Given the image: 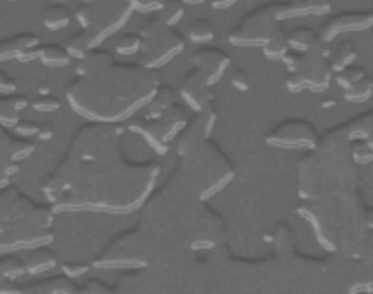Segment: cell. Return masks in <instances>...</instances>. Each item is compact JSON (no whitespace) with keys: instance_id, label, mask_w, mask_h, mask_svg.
<instances>
[{"instance_id":"cell-1","label":"cell","mask_w":373,"mask_h":294,"mask_svg":"<svg viewBox=\"0 0 373 294\" xmlns=\"http://www.w3.org/2000/svg\"><path fill=\"white\" fill-rule=\"evenodd\" d=\"M162 174L157 162H133L120 151V129L88 122L77 129L42 192L53 211L131 214L145 207Z\"/></svg>"},{"instance_id":"cell-2","label":"cell","mask_w":373,"mask_h":294,"mask_svg":"<svg viewBox=\"0 0 373 294\" xmlns=\"http://www.w3.org/2000/svg\"><path fill=\"white\" fill-rule=\"evenodd\" d=\"M157 85L155 70L114 61L96 75L75 77L65 88V100L88 122L120 125L140 112Z\"/></svg>"},{"instance_id":"cell-3","label":"cell","mask_w":373,"mask_h":294,"mask_svg":"<svg viewBox=\"0 0 373 294\" xmlns=\"http://www.w3.org/2000/svg\"><path fill=\"white\" fill-rule=\"evenodd\" d=\"M236 168L221 146L212 140L196 144L194 149L179 155L177 170L168 179V186L192 201L208 203L233 179Z\"/></svg>"},{"instance_id":"cell-4","label":"cell","mask_w":373,"mask_h":294,"mask_svg":"<svg viewBox=\"0 0 373 294\" xmlns=\"http://www.w3.org/2000/svg\"><path fill=\"white\" fill-rule=\"evenodd\" d=\"M153 253L155 246L151 236L138 227L118 233L94 257L90 266L98 271H142L153 262Z\"/></svg>"},{"instance_id":"cell-5","label":"cell","mask_w":373,"mask_h":294,"mask_svg":"<svg viewBox=\"0 0 373 294\" xmlns=\"http://www.w3.org/2000/svg\"><path fill=\"white\" fill-rule=\"evenodd\" d=\"M282 61L286 63V90L297 94L301 90L325 92L332 83V68L327 61V44L317 40L306 53L288 51Z\"/></svg>"},{"instance_id":"cell-6","label":"cell","mask_w":373,"mask_h":294,"mask_svg":"<svg viewBox=\"0 0 373 294\" xmlns=\"http://www.w3.org/2000/svg\"><path fill=\"white\" fill-rule=\"evenodd\" d=\"M53 218L55 211L51 205L33 203L5 231H0V255L51 244L55 240Z\"/></svg>"},{"instance_id":"cell-7","label":"cell","mask_w":373,"mask_h":294,"mask_svg":"<svg viewBox=\"0 0 373 294\" xmlns=\"http://www.w3.org/2000/svg\"><path fill=\"white\" fill-rule=\"evenodd\" d=\"M129 0H79L77 22L88 35L90 46L96 48L110 35L118 33L131 18Z\"/></svg>"},{"instance_id":"cell-8","label":"cell","mask_w":373,"mask_h":294,"mask_svg":"<svg viewBox=\"0 0 373 294\" xmlns=\"http://www.w3.org/2000/svg\"><path fill=\"white\" fill-rule=\"evenodd\" d=\"M140 51H138V65L147 70H159L166 63H171L177 55L186 48V38L175 28L168 26L153 16L140 24Z\"/></svg>"},{"instance_id":"cell-9","label":"cell","mask_w":373,"mask_h":294,"mask_svg":"<svg viewBox=\"0 0 373 294\" xmlns=\"http://www.w3.org/2000/svg\"><path fill=\"white\" fill-rule=\"evenodd\" d=\"M186 122H188L186 112L175 103L157 118H142L140 114L129 116L125 120V129L129 133H138L147 142L149 149H153L157 155H166L168 146L177 140Z\"/></svg>"},{"instance_id":"cell-10","label":"cell","mask_w":373,"mask_h":294,"mask_svg":"<svg viewBox=\"0 0 373 294\" xmlns=\"http://www.w3.org/2000/svg\"><path fill=\"white\" fill-rule=\"evenodd\" d=\"M278 9L280 3H266L256 7L227 33V42L238 48H260L268 40V35L280 26Z\"/></svg>"},{"instance_id":"cell-11","label":"cell","mask_w":373,"mask_h":294,"mask_svg":"<svg viewBox=\"0 0 373 294\" xmlns=\"http://www.w3.org/2000/svg\"><path fill=\"white\" fill-rule=\"evenodd\" d=\"M319 131L308 120H286L266 133V144L286 151H312L319 144Z\"/></svg>"},{"instance_id":"cell-12","label":"cell","mask_w":373,"mask_h":294,"mask_svg":"<svg viewBox=\"0 0 373 294\" xmlns=\"http://www.w3.org/2000/svg\"><path fill=\"white\" fill-rule=\"evenodd\" d=\"M225 236L223 218L212 211L206 203H199L188 229V246L192 251H210L221 244Z\"/></svg>"},{"instance_id":"cell-13","label":"cell","mask_w":373,"mask_h":294,"mask_svg":"<svg viewBox=\"0 0 373 294\" xmlns=\"http://www.w3.org/2000/svg\"><path fill=\"white\" fill-rule=\"evenodd\" d=\"M216 118H219V112H216L214 103L203 107L201 112H194V116L186 122V127L177 135V155L194 149V146L201 142L210 140V135L216 127Z\"/></svg>"},{"instance_id":"cell-14","label":"cell","mask_w":373,"mask_h":294,"mask_svg":"<svg viewBox=\"0 0 373 294\" xmlns=\"http://www.w3.org/2000/svg\"><path fill=\"white\" fill-rule=\"evenodd\" d=\"M371 24H373V11H369V9L334 14L330 20L323 22V26L319 31V40L330 44V42H334L338 38V35L367 31V28H371Z\"/></svg>"},{"instance_id":"cell-15","label":"cell","mask_w":373,"mask_h":294,"mask_svg":"<svg viewBox=\"0 0 373 294\" xmlns=\"http://www.w3.org/2000/svg\"><path fill=\"white\" fill-rule=\"evenodd\" d=\"M177 96H182V100L192 109V112H201L203 107L214 103V85H210L208 79L203 77V72L194 68L182 79Z\"/></svg>"},{"instance_id":"cell-16","label":"cell","mask_w":373,"mask_h":294,"mask_svg":"<svg viewBox=\"0 0 373 294\" xmlns=\"http://www.w3.org/2000/svg\"><path fill=\"white\" fill-rule=\"evenodd\" d=\"M190 63L203 72V77L208 79L210 85H216L223 75H225V70L229 68L231 59L229 55L223 51V48H212V46H203V48H196L190 57Z\"/></svg>"},{"instance_id":"cell-17","label":"cell","mask_w":373,"mask_h":294,"mask_svg":"<svg viewBox=\"0 0 373 294\" xmlns=\"http://www.w3.org/2000/svg\"><path fill=\"white\" fill-rule=\"evenodd\" d=\"M40 38L36 33H18L14 38L0 42V63L3 61H20L31 63L36 61Z\"/></svg>"},{"instance_id":"cell-18","label":"cell","mask_w":373,"mask_h":294,"mask_svg":"<svg viewBox=\"0 0 373 294\" xmlns=\"http://www.w3.org/2000/svg\"><path fill=\"white\" fill-rule=\"evenodd\" d=\"M31 205L33 201L24 196L18 188H14L11 183L7 188H0V231H5Z\"/></svg>"},{"instance_id":"cell-19","label":"cell","mask_w":373,"mask_h":294,"mask_svg":"<svg viewBox=\"0 0 373 294\" xmlns=\"http://www.w3.org/2000/svg\"><path fill=\"white\" fill-rule=\"evenodd\" d=\"M33 151H36V144L31 140L18 137L14 131L9 133L7 127L0 125V164H20L31 157Z\"/></svg>"},{"instance_id":"cell-20","label":"cell","mask_w":373,"mask_h":294,"mask_svg":"<svg viewBox=\"0 0 373 294\" xmlns=\"http://www.w3.org/2000/svg\"><path fill=\"white\" fill-rule=\"evenodd\" d=\"M332 11V0H286L280 3L278 20H293V18H308V16H325Z\"/></svg>"},{"instance_id":"cell-21","label":"cell","mask_w":373,"mask_h":294,"mask_svg":"<svg viewBox=\"0 0 373 294\" xmlns=\"http://www.w3.org/2000/svg\"><path fill=\"white\" fill-rule=\"evenodd\" d=\"M22 294H73L79 292L77 283L73 279H68L65 275L42 279V281H31L20 288Z\"/></svg>"},{"instance_id":"cell-22","label":"cell","mask_w":373,"mask_h":294,"mask_svg":"<svg viewBox=\"0 0 373 294\" xmlns=\"http://www.w3.org/2000/svg\"><path fill=\"white\" fill-rule=\"evenodd\" d=\"M114 55L105 48H92L88 51L81 59H77L75 63V77H88V75H96V72L105 70L114 63Z\"/></svg>"},{"instance_id":"cell-23","label":"cell","mask_w":373,"mask_h":294,"mask_svg":"<svg viewBox=\"0 0 373 294\" xmlns=\"http://www.w3.org/2000/svg\"><path fill=\"white\" fill-rule=\"evenodd\" d=\"M177 103V92L171 88V85H157L155 88V92H153V96L147 100V105L140 109V116L142 118H157V116H162L164 112L171 105H175Z\"/></svg>"},{"instance_id":"cell-24","label":"cell","mask_w":373,"mask_h":294,"mask_svg":"<svg viewBox=\"0 0 373 294\" xmlns=\"http://www.w3.org/2000/svg\"><path fill=\"white\" fill-rule=\"evenodd\" d=\"M22 264H24L26 275H42V273H48L57 266V255H55V251L48 248V244L36 246V248H28V255Z\"/></svg>"},{"instance_id":"cell-25","label":"cell","mask_w":373,"mask_h":294,"mask_svg":"<svg viewBox=\"0 0 373 294\" xmlns=\"http://www.w3.org/2000/svg\"><path fill=\"white\" fill-rule=\"evenodd\" d=\"M343 133L347 137V142L352 140H371L373 137V112H364L356 118H352L350 122L341 125Z\"/></svg>"},{"instance_id":"cell-26","label":"cell","mask_w":373,"mask_h":294,"mask_svg":"<svg viewBox=\"0 0 373 294\" xmlns=\"http://www.w3.org/2000/svg\"><path fill=\"white\" fill-rule=\"evenodd\" d=\"M36 59H40L44 65L48 68H65L70 65V55L65 53V48L61 44L48 42V44H38V55Z\"/></svg>"},{"instance_id":"cell-27","label":"cell","mask_w":373,"mask_h":294,"mask_svg":"<svg viewBox=\"0 0 373 294\" xmlns=\"http://www.w3.org/2000/svg\"><path fill=\"white\" fill-rule=\"evenodd\" d=\"M188 40L196 46H203V44H210L214 40V35H216V26L212 20L208 18H196L190 22L188 26Z\"/></svg>"},{"instance_id":"cell-28","label":"cell","mask_w":373,"mask_h":294,"mask_svg":"<svg viewBox=\"0 0 373 294\" xmlns=\"http://www.w3.org/2000/svg\"><path fill=\"white\" fill-rule=\"evenodd\" d=\"M262 48V55L270 61H275V59H282L290 48H288V38H286V31L284 28H275L273 33L268 35V40L260 46Z\"/></svg>"},{"instance_id":"cell-29","label":"cell","mask_w":373,"mask_h":294,"mask_svg":"<svg viewBox=\"0 0 373 294\" xmlns=\"http://www.w3.org/2000/svg\"><path fill=\"white\" fill-rule=\"evenodd\" d=\"M286 38H288V48L290 51L306 53L319 40V33L312 26H297L290 33H286Z\"/></svg>"},{"instance_id":"cell-30","label":"cell","mask_w":373,"mask_h":294,"mask_svg":"<svg viewBox=\"0 0 373 294\" xmlns=\"http://www.w3.org/2000/svg\"><path fill=\"white\" fill-rule=\"evenodd\" d=\"M70 22H73V16H70V11H68V7L63 3L48 5L46 11H44V16H42V24L48 31H61V28H65Z\"/></svg>"},{"instance_id":"cell-31","label":"cell","mask_w":373,"mask_h":294,"mask_svg":"<svg viewBox=\"0 0 373 294\" xmlns=\"http://www.w3.org/2000/svg\"><path fill=\"white\" fill-rule=\"evenodd\" d=\"M356 59H358V48H356V44H354L352 40L341 42V44H338V48H336V53L332 55V59H327V61H330V68H332V75H334V72H338V70H343V68L352 65Z\"/></svg>"},{"instance_id":"cell-32","label":"cell","mask_w":373,"mask_h":294,"mask_svg":"<svg viewBox=\"0 0 373 294\" xmlns=\"http://www.w3.org/2000/svg\"><path fill=\"white\" fill-rule=\"evenodd\" d=\"M151 16L168 26H177V22H182L184 18V3L182 0H164L162 7L153 11Z\"/></svg>"},{"instance_id":"cell-33","label":"cell","mask_w":373,"mask_h":294,"mask_svg":"<svg viewBox=\"0 0 373 294\" xmlns=\"http://www.w3.org/2000/svg\"><path fill=\"white\" fill-rule=\"evenodd\" d=\"M343 94H345V100L347 103H356V105L367 103L371 98V94H373V79L369 75H364L362 79H358L356 83H352L350 88H345Z\"/></svg>"},{"instance_id":"cell-34","label":"cell","mask_w":373,"mask_h":294,"mask_svg":"<svg viewBox=\"0 0 373 294\" xmlns=\"http://www.w3.org/2000/svg\"><path fill=\"white\" fill-rule=\"evenodd\" d=\"M347 153L356 166H369L373 162V144L371 140H352L347 144Z\"/></svg>"},{"instance_id":"cell-35","label":"cell","mask_w":373,"mask_h":294,"mask_svg":"<svg viewBox=\"0 0 373 294\" xmlns=\"http://www.w3.org/2000/svg\"><path fill=\"white\" fill-rule=\"evenodd\" d=\"M24 275H26L24 264L18 260V257H14L11 253H3V255H0V277H5L9 281H18Z\"/></svg>"},{"instance_id":"cell-36","label":"cell","mask_w":373,"mask_h":294,"mask_svg":"<svg viewBox=\"0 0 373 294\" xmlns=\"http://www.w3.org/2000/svg\"><path fill=\"white\" fill-rule=\"evenodd\" d=\"M61 46L65 48L68 55H70V59H81L88 51H92L90 40H88V35L83 31H77L75 35H70V38H68Z\"/></svg>"},{"instance_id":"cell-37","label":"cell","mask_w":373,"mask_h":294,"mask_svg":"<svg viewBox=\"0 0 373 294\" xmlns=\"http://www.w3.org/2000/svg\"><path fill=\"white\" fill-rule=\"evenodd\" d=\"M364 75H367V70H364V68L352 63V65H347V68H343V70L334 72V75H332V81H336L338 88H343V90H345V88H350L352 83H356L358 79H362Z\"/></svg>"},{"instance_id":"cell-38","label":"cell","mask_w":373,"mask_h":294,"mask_svg":"<svg viewBox=\"0 0 373 294\" xmlns=\"http://www.w3.org/2000/svg\"><path fill=\"white\" fill-rule=\"evenodd\" d=\"M114 51L122 57L138 55L140 51V33H122L118 35V40L114 44Z\"/></svg>"},{"instance_id":"cell-39","label":"cell","mask_w":373,"mask_h":294,"mask_svg":"<svg viewBox=\"0 0 373 294\" xmlns=\"http://www.w3.org/2000/svg\"><path fill=\"white\" fill-rule=\"evenodd\" d=\"M20 120V112L14 107L9 94H0V125L3 127H14Z\"/></svg>"},{"instance_id":"cell-40","label":"cell","mask_w":373,"mask_h":294,"mask_svg":"<svg viewBox=\"0 0 373 294\" xmlns=\"http://www.w3.org/2000/svg\"><path fill=\"white\" fill-rule=\"evenodd\" d=\"M28 105L36 109V112H42V114H51V112H57L59 109V98L51 92H40L33 100H28Z\"/></svg>"},{"instance_id":"cell-41","label":"cell","mask_w":373,"mask_h":294,"mask_svg":"<svg viewBox=\"0 0 373 294\" xmlns=\"http://www.w3.org/2000/svg\"><path fill=\"white\" fill-rule=\"evenodd\" d=\"M90 268H92V266L85 264V262H63V264H61V275H65L68 279L77 281V279H81L83 275H88Z\"/></svg>"},{"instance_id":"cell-42","label":"cell","mask_w":373,"mask_h":294,"mask_svg":"<svg viewBox=\"0 0 373 294\" xmlns=\"http://www.w3.org/2000/svg\"><path fill=\"white\" fill-rule=\"evenodd\" d=\"M162 3H164V0H129V7L135 14L151 16L153 11H157L162 7Z\"/></svg>"},{"instance_id":"cell-43","label":"cell","mask_w":373,"mask_h":294,"mask_svg":"<svg viewBox=\"0 0 373 294\" xmlns=\"http://www.w3.org/2000/svg\"><path fill=\"white\" fill-rule=\"evenodd\" d=\"M79 292H83V294H110V292H116V288H112L110 283L100 281V279H90L88 283H83L79 288Z\"/></svg>"},{"instance_id":"cell-44","label":"cell","mask_w":373,"mask_h":294,"mask_svg":"<svg viewBox=\"0 0 373 294\" xmlns=\"http://www.w3.org/2000/svg\"><path fill=\"white\" fill-rule=\"evenodd\" d=\"M38 127L36 122H31V120H18L11 129L18 137H24V140H31V137H36L38 135Z\"/></svg>"},{"instance_id":"cell-45","label":"cell","mask_w":373,"mask_h":294,"mask_svg":"<svg viewBox=\"0 0 373 294\" xmlns=\"http://www.w3.org/2000/svg\"><path fill=\"white\" fill-rule=\"evenodd\" d=\"M231 85L241 92H249L251 90V75L247 70H233L231 72Z\"/></svg>"},{"instance_id":"cell-46","label":"cell","mask_w":373,"mask_h":294,"mask_svg":"<svg viewBox=\"0 0 373 294\" xmlns=\"http://www.w3.org/2000/svg\"><path fill=\"white\" fill-rule=\"evenodd\" d=\"M18 174V164H0V188H7Z\"/></svg>"},{"instance_id":"cell-47","label":"cell","mask_w":373,"mask_h":294,"mask_svg":"<svg viewBox=\"0 0 373 294\" xmlns=\"http://www.w3.org/2000/svg\"><path fill=\"white\" fill-rule=\"evenodd\" d=\"M18 90V83L14 81V77H9L7 72L0 70V94H11Z\"/></svg>"},{"instance_id":"cell-48","label":"cell","mask_w":373,"mask_h":294,"mask_svg":"<svg viewBox=\"0 0 373 294\" xmlns=\"http://www.w3.org/2000/svg\"><path fill=\"white\" fill-rule=\"evenodd\" d=\"M9 98H11V103H14V107L18 109V112H24V109L28 107V96H24V94L11 92V94H9Z\"/></svg>"},{"instance_id":"cell-49","label":"cell","mask_w":373,"mask_h":294,"mask_svg":"<svg viewBox=\"0 0 373 294\" xmlns=\"http://www.w3.org/2000/svg\"><path fill=\"white\" fill-rule=\"evenodd\" d=\"M0 294H20V288L16 285V281L0 277Z\"/></svg>"},{"instance_id":"cell-50","label":"cell","mask_w":373,"mask_h":294,"mask_svg":"<svg viewBox=\"0 0 373 294\" xmlns=\"http://www.w3.org/2000/svg\"><path fill=\"white\" fill-rule=\"evenodd\" d=\"M53 135H55V127H53L51 122H44V125L38 127V135H36V137H40V140H51Z\"/></svg>"},{"instance_id":"cell-51","label":"cell","mask_w":373,"mask_h":294,"mask_svg":"<svg viewBox=\"0 0 373 294\" xmlns=\"http://www.w3.org/2000/svg\"><path fill=\"white\" fill-rule=\"evenodd\" d=\"M236 3H238V0H210L212 9H216V11H225V9L233 7Z\"/></svg>"},{"instance_id":"cell-52","label":"cell","mask_w":373,"mask_h":294,"mask_svg":"<svg viewBox=\"0 0 373 294\" xmlns=\"http://www.w3.org/2000/svg\"><path fill=\"white\" fill-rule=\"evenodd\" d=\"M184 5H203V3H208V0H182Z\"/></svg>"},{"instance_id":"cell-53","label":"cell","mask_w":373,"mask_h":294,"mask_svg":"<svg viewBox=\"0 0 373 294\" xmlns=\"http://www.w3.org/2000/svg\"><path fill=\"white\" fill-rule=\"evenodd\" d=\"M7 3H18V0H7Z\"/></svg>"},{"instance_id":"cell-54","label":"cell","mask_w":373,"mask_h":294,"mask_svg":"<svg viewBox=\"0 0 373 294\" xmlns=\"http://www.w3.org/2000/svg\"><path fill=\"white\" fill-rule=\"evenodd\" d=\"M53 3H63V0H53Z\"/></svg>"}]
</instances>
